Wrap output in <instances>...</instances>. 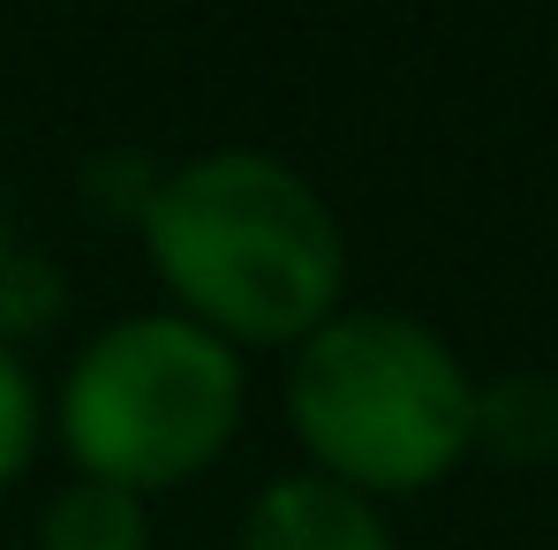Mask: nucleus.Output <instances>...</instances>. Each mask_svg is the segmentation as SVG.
Masks as SVG:
<instances>
[{
  "label": "nucleus",
  "mask_w": 558,
  "mask_h": 550,
  "mask_svg": "<svg viewBox=\"0 0 558 550\" xmlns=\"http://www.w3.org/2000/svg\"><path fill=\"white\" fill-rule=\"evenodd\" d=\"M234 423H242V363L182 309L106 325L61 384L69 460L136 498L211 467Z\"/></svg>",
  "instance_id": "nucleus-3"
},
{
  "label": "nucleus",
  "mask_w": 558,
  "mask_h": 550,
  "mask_svg": "<svg viewBox=\"0 0 558 550\" xmlns=\"http://www.w3.org/2000/svg\"><path fill=\"white\" fill-rule=\"evenodd\" d=\"M0 265H8V196H0Z\"/></svg>",
  "instance_id": "nucleus-9"
},
{
  "label": "nucleus",
  "mask_w": 558,
  "mask_h": 550,
  "mask_svg": "<svg viewBox=\"0 0 558 550\" xmlns=\"http://www.w3.org/2000/svg\"><path fill=\"white\" fill-rule=\"evenodd\" d=\"M53 272L38 265V257H15L8 249V265H0V340L8 332H38L46 317H53Z\"/></svg>",
  "instance_id": "nucleus-8"
},
{
  "label": "nucleus",
  "mask_w": 558,
  "mask_h": 550,
  "mask_svg": "<svg viewBox=\"0 0 558 550\" xmlns=\"http://www.w3.org/2000/svg\"><path fill=\"white\" fill-rule=\"evenodd\" d=\"M287 430L317 475L363 498H408L475 453V377L430 325L340 309L287 363Z\"/></svg>",
  "instance_id": "nucleus-2"
},
{
  "label": "nucleus",
  "mask_w": 558,
  "mask_h": 550,
  "mask_svg": "<svg viewBox=\"0 0 558 550\" xmlns=\"http://www.w3.org/2000/svg\"><path fill=\"white\" fill-rule=\"evenodd\" d=\"M38 453V392H31V369L15 363V347L0 340V490L31 467Z\"/></svg>",
  "instance_id": "nucleus-7"
},
{
  "label": "nucleus",
  "mask_w": 558,
  "mask_h": 550,
  "mask_svg": "<svg viewBox=\"0 0 558 550\" xmlns=\"http://www.w3.org/2000/svg\"><path fill=\"white\" fill-rule=\"evenodd\" d=\"M144 543H151L144 498L121 482H98V475L61 482L38 513V550H144Z\"/></svg>",
  "instance_id": "nucleus-6"
},
{
  "label": "nucleus",
  "mask_w": 558,
  "mask_h": 550,
  "mask_svg": "<svg viewBox=\"0 0 558 550\" xmlns=\"http://www.w3.org/2000/svg\"><path fill=\"white\" fill-rule=\"evenodd\" d=\"M144 249L182 317L227 347H302L340 317V219L272 151H204L159 174L144 204Z\"/></svg>",
  "instance_id": "nucleus-1"
},
{
  "label": "nucleus",
  "mask_w": 558,
  "mask_h": 550,
  "mask_svg": "<svg viewBox=\"0 0 558 550\" xmlns=\"http://www.w3.org/2000/svg\"><path fill=\"white\" fill-rule=\"evenodd\" d=\"M242 550H392L363 490L332 475H272L242 513Z\"/></svg>",
  "instance_id": "nucleus-4"
},
{
  "label": "nucleus",
  "mask_w": 558,
  "mask_h": 550,
  "mask_svg": "<svg viewBox=\"0 0 558 550\" xmlns=\"http://www.w3.org/2000/svg\"><path fill=\"white\" fill-rule=\"evenodd\" d=\"M475 445L490 460H513V467H544L558 460V377H498V384H475Z\"/></svg>",
  "instance_id": "nucleus-5"
}]
</instances>
